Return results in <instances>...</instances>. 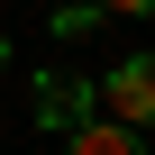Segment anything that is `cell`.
I'll use <instances>...</instances> for the list:
<instances>
[{
    "label": "cell",
    "mask_w": 155,
    "mask_h": 155,
    "mask_svg": "<svg viewBox=\"0 0 155 155\" xmlns=\"http://www.w3.org/2000/svg\"><path fill=\"white\" fill-rule=\"evenodd\" d=\"M91 119H119V128L155 119V55H128L119 73H91Z\"/></svg>",
    "instance_id": "1"
},
{
    "label": "cell",
    "mask_w": 155,
    "mask_h": 155,
    "mask_svg": "<svg viewBox=\"0 0 155 155\" xmlns=\"http://www.w3.org/2000/svg\"><path fill=\"white\" fill-rule=\"evenodd\" d=\"M28 110H37V128H46V137H73V128L91 119V73H37Z\"/></svg>",
    "instance_id": "2"
},
{
    "label": "cell",
    "mask_w": 155,
    "mask_h": 155,
    "mask_svg": "<svg viewBox=\"0 0 155 155\" xmlns=\"http://www.w3.org/2000/svg\"><path fill=\"white\" fill-rule=\"evenodd\" d=\"M64 155H146V137L119 128V119H82V128L64 137Z\"/></svg>",
    "instance_id": "3"
},
{
    "label": "cell",
    "mask_w": 155,
    "mask_h": 155,
    "mask_svg": "<svg viewBox=\"0 0 155 155\" xmlns=\"http://www.w3.org/2000/svg\"><path fill=\"white\" fill-rule=\"evenodd\" d=\"M55 28H64V37H91V28H101V9H91V0H73V9H55Z\"/></svg>",
    "instance_id": "4"
},
{
    "label": "cell",
    "mask_w": 155,
    "mask_h": 155,
    "mask_svg": "<svg viewBox=\"0 0 155 155\" xmlns=\"http://www.w3.org/2000/svg\"><path fill=\"white\" fill-rule=\"evenodd\" d=\"M91 9H101V18H110V9H119V18H155V0H91Z\"/></svg>",
    "instance_id": "5"
},
{
    "label": "cell",
    "mask_w": 155,
    "mask_h": 155,
    "mask_svg": "<svg viewBox=\"0 0 155 155\" xmlns=\"http://www.w3.org/2000/svg\"><path fill=\"white\" fill-rule=\"evenodd\" d=\"M0 64H9V46H0Z\"/></svg>",
    "instance_id": "6"
}]
</instances>
